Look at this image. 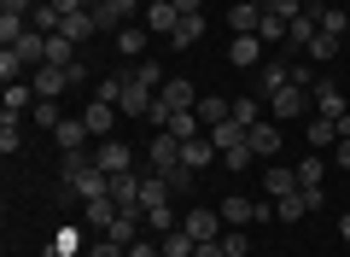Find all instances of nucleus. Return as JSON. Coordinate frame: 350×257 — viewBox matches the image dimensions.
<instances>
[{
    "label": "nucleus",
    "mask_w": 350,
    "mask_h": 257,
    "mask_svg": "<svg viewBox=\"0 0 350 257\" xmlns=\"http://www.w3.org/2000/svg\"><path fill=\"white\" fill-rule=\"evenodd\" d=\"M216 210H222V222H228V228H245V222H269V217H275V205H251L245 193H228Z\"/></svg>",
    "instance_id": "obj_1"
},
{
    "label": "nucleus",
    "mask_w": 350,
    "mask_h": 257,
    "mask_svg": "<svg viewBox=\"0 0 350 257\" xmlns=\"http://www.w3.org/2000/svg\"><path fill=\"white\" fill-rule=\"evenodd\" d=\"M152 99H158V94H152V88L140 82L135 71H129V76H123V94H117V111H123V117H146Z\"/></svg>",
    "instance_id": "obj_2"
},
{
    "label": "nucleus",
    "mask_w": 350,
    "mask_h": 257,
    "mask_svg": "<svg viewBox=\"0 0 350 257\" xmlns=\"http://www.w3.org/2000/svg\"><path fill=\"white\" fill-rule=\"evenodd\" d=\"M181 228H187V234H193V245H199V240H222V228H228V222H222V210L193 205L187 217H181Z\"/></svg>",
    "instance_id": "obj_3"
},
{
    "label": "nucleus",
    "mask_w": 350,
    "mask_h": 257,
    "mask_svg": "<svg viewBox=\"0 0 350 257\" xmlns=\"http://www.w3.org/2000/svg\"><path fill=\"white\" fill-rule=\"evenodd\" d=\"M175 170H181V140L170 129H158L152 135V175H175Z\"/></svg>",
    "instance_id": "obj_4"
},
{
    "label": "nucleus",
    "mask_w": 350,
    "mask_h": 257,
    "mask_svg": "<svg viewBox=\"0 0 350 257\" xmlns=\"http://www.w3.org/2000/svg\"><path fill=\"white\" fill-rule=\"evenodd\" d=\"M94 164H100L105 175H123V170H135V152H129V140H100V147H94Z\"/></svg>",
    "instance_id": "obj_5"
},
{
    "label": "nucleus",
    "mask_w": 350,
    "mask_h": 257,
    "mask_svg": "<svg viewBox=\"0 0 350 257\" xmlns=\"http://www.w3.org/2000/svg\"><path fill=\"white\" fill-rule=\"evenodd\" d=\"M304 106H310V94H304L298 82H286V88H280L275 99H269V111H275V123H298V117H304Z\"/></svg>",
    "instance_id": "obj_6"
},
{
    "label": "nucleus",
    "mask_w": 350,
    "mask_h": 257,
    "mask_svg": "<svg viewBox=\"0 0 350 257\" xmlns=\"http://www.w3.org/2000/svg\"><path fill=\"white\" fill-rule=\"evenodd\" d=\"M117 117H123V111L105 106V99H88V111H82V123H88V135H94V140H111Z\"/></svg>",
    "instance_id": "obj_7"
},
{
    "label": "nucleus",
    "mask_w": 350,
    "mask_h": 257,
    "mask_svg": "<svg viewBox=\"0 0 350 257\" xmlns=\"http://www.w3.org/2000/svg\"><path fill=\"white\" fill-rule=\"evenodd\" d=\"M181 6H175V0H146V29L152 36H175V24H181Z\"/></svg>",
    "instance_id": "obj_8"
},
{
    "label": "nucleus",
    "mask_w": 350,
    "mask_h": 257,
    "mask_svg": "<svg viewBox=\"0 0 350 257\" xmlns=\"http://www.w3.org/2000/svg\"><path fill=\"white\" fill-rule=\"evenodd\" d=\"M117 210H123V205H117L111 193H105V199H88V205H82V222H88V228H94V234L105 240V228L117 222Z\"/></svg>",
    "instance_id": "obj_9"
},
{
    "label": "nucleus",
    "mask_w": 350,
    "mask_h": 257,
    "mask_svg": "<svg viewBox=\"0 0 350 257\" xmlns=\"http://www.w3.org/2000/svg\"><path fill=\"white\" fill-rule=\"evenodd\" d=\"M251 152H257V158H275V152H280V123L275 117H262V123H251Z\"/></svg>",
    "instance_id": "obj_10"
},
{
    "label": "nucleus",
    "mask_w": 350,
    "mask_h": 257,
    "mask_svg": "<svg viewBox=\"0 0 350 257\" xmlns=\"http://www.w3.org/2000/svg\"><path fill=\"white\" fill-rule=\"evenodd\" d=\"M158 99H163L170 111H193V99H199V88H193L187 76H170V82L158 88Z\"/></svg>",
    "instance_id": "obj_11"
},
{
    "label": "nucleus",
    "mask_w": 350,
    "mask_h": 257,
    "mask_svg": "<svg viewBox=\"0 0 350 257\" xmlns=\"http://www.w3.org/2000/svg\"><path fill=\"white\" fill-rule=\"evenodd\" d=\"M310 99H315V117H333V123L350 111V106H345V94H338L333 82H315V88H310Z\"/></svg>",
    "instance_id": "obj_12"
},
{
    "label": "nucleus",
    "mask_w": 350,
    "mask_h": 257,
    "mask_svg": "<svg viewBox=\"0 0 350 257\" xmlns=\"http://www.w3.org/2000/svg\"><path fill=\"white\" fill-rule=\"evenodd\" d=\"M228 24H234V36H257L262 29V0H239L234 12H228Z\"/></svg>",
    "instance_id": "obj_13"
},
{
    "label": "nucleus",
    "mask_w": 350,
    "mask_h": 257,
    "mask_svg": "<svg viewBox=\"0 0 350 257\" xmlns=\"http://www.w3.org/2000/svg\"><path fill=\"white\" fill-rule=\"evenodd\" d=\"M286 82H292V71H286V64H257V88H251V94H257V99H275Z\"/></svg>",
    "instance_id": "obj_14"
},
{
    "label": "nucleus",
    "mask_w": 350,
    "mask_h": 257,
    "mask_svg": "<svg viewBox=\"0 0 350 257\" xmlns=\"http://www.w3.org/2000/svg\"><path fill=\"white\" fill-rule=\"evenodd\" d=\"M211 158H222V152L211 147V135H199V140H181V170H193V175H199Z\"/></svg>",
    "instance_id": "obj_15"
},
{
    "label": "nucleus",
    "mask_w": 350,
    "mask_h": 257,
    "mask_svg": "<svg viewBox=\"0 0 350 257\" xmlns=\"http://www.w3.org/2000/svg\"><path fill=\"white\" fill-rule=\"evenodd\" d=\"M29 82H36V94H41V99H59L64 88H70V76H64L59 64H41V71H29Z\"/></svg>",
    "instance_id": "obj_16"
},
{
    "label": "nucleus",
    "mask_w": 350,
    "mask_h": 257,
    "mask_svg": "<svg viewBox=\"0 0 350 257\" xmlns=\"http://www.w3.org/2000/svg\"><path fill=\"white\" fill-rule=\"evenodd\" d=\"M304 140H310V152L338 147V123H333V117H310V123H304Z\"/></svg>",
    "instance_id": "obj_17"
},
{
    "label": "nucleus",
    "mask_w": 350,
    "mask_h": 257,
    "mask_svg": "<svg viewBox=\"0 0 350 257\" xmlns=\"http://www.w3.org/2000/svg\"><path fill=\"white\" fill-rule=\"evenodd\" d=\"M315 36H321V18H315V6H310V12H298V18L286 24V47H310Z\"/></svg>",
    "instance_id": "obj_18"
},
{
    "label": "nucleus",
    "mask_w": 350,
    "mask_h": 257,
    "mask_svg": "<svg viewBox=\"0 0 350 257\" xmlns=\"http://www.w3.org/2000/svg\"><path fill=\"white\" fill-rule=\"evenodd\" d=\"M228 59H234L239 71H257V64H262V36H234V47H228Z\"/></svg>",
    "instance_id": "obj_19"
},
{
    "label": "nucleus",
    "mask_w": 350,
    "mask_h": 257,
    "mask_svg": "<svg viewBox=\"0 0 350 257\" xmlns=\"http://www.w3.org/2000/svg\"><path fill=\"white\" fill-rule=\"evenodd\" d=\"M36 99H41V94H36V82H29V76H24V82H6V117H24Z\"/></svg>",
    "instance_id": "obj_20"
},
{
    "label": "nucleus",
    "mask_w": 350,
    "mask_h": 257,
    "mask_svg": "<svg viewBox=\"0 0 350 257\" xmlns=\"http://www.w3.org/2000/svg\"><path fill=\"white\" fill-rule=\"evenodd\" d=\"M53 140H59V152H82L88 147V123L82 117H64L59 129H53Z\"/></svg>",
    "instance_id": "obj_21"
},
{
    "label": "nucleus",
    "mask_w": 350,
    "mask_h": 257,
    "mask_svg": "<svg viewBox=\"0 0 350 257\" xmlns=\"http://www.w3.org/2000/svg\"><path fill=\"white\" fill-rule=\"evenodd\" d=\"M204 135H211V147H216V152H228V147H245V135H251V129L228 117V123H216V129H204Z\"/></svg>",
    "instance_id": "obj_22"
},
{
    "label": "nucleus",
    "mask_w": 350,
    "mask_h": 257,
    "mask_svg": "<svg viewBox=\"0 0 350 257\" xmlns=\"http://www.w3.org/2000/svg\"><path fill=\"white\" fill-rule=\"evenodd\" d=\"M140 205H175V187H170V175H146V182H140Z\"/></svg>",
    "instance_id": "obj_23"
},
{
    "label": "nucleus",
    "mask_w": 350,
    "mask_h": 257,
    "mask_svg": "<svg viewBox=\"0 0 350 257\" xmlns=\"http://www.w3.org/2000/svg\"><path fill=\"white\" fill-rule=\"evenodd\" d=\"M59 36H70V41H88V36H100V18H94V12H64Z\"/></svg>",
    "instance_id": "obj_24"
},
{
    "label": "nucleus",
    "mask_w": 350,
    "mask_h": 257,
    "mask_svg": "<svg viewBox=\"0 0 350 257\" xmlns=\"http://www.w3.org/2000/svg\"><path fill=\"white\" fill-rule=\"evenodd\" d=\"M228 117H234V99H222V94H204L199 99V123H204V129H216V123H228Z\"/></svg>",
    "instance_id": "obj_25"
},
{
    "label": "nucleus",
    "mask_w": 350,
    "mask_h": 257,
    "mask_svg": "<svg viewBox=\"0 0 350 257\" xmlns=\"http://www.w3.org/2000/svg\"><path fill=\"white\" fill-rule=\"evenodd\" d=\"M199 36H204V12H187V18H181V24H175V36H170V47H181V53H187L193 41H199Z\"/></svg>",
    "instance_id": "obj_26"
},
{
    "label": "nucleus",
    "mask_w": 350,
    "mask_h": 257,
    "mask_svg": "<svg viewBox=\"0 0 350 257\" xmlns=\"http://www.w3.org/2000/svg\"><path fill=\"white\" fill-rule=\"evenodd\" d=\"M140 182H146V175H135V170L111 175V199H117V205H140Z\"/></svg>",
    "instance_id": "obj_27"
},
{
    "label": "nucleus",
    "mask_w": 350,
    "mask_h": 257,
    "mask_svg": "<svg viewBox=\"0 0 350 257\" xmlns=\"http://www.w3.org/2000/svg\"><path fill=\"white\" fill-rule=\"evenodd\" d=\"M170 228H181V217H175V205H152V210H146V234H152V240H163Z\"/></svg>",
    "instance_id": "obj_28"
},
{
    "label": "nucleus",
    "mask_w": 350,
    "mask_h": 257,
    "mask_svg": "<svg viewBox=\"0 0 350 257\" xmlns=\"http://www.w3.org/2000/svg\"><path fill=\"white\" fill-rule=\"evenodd\" d=\"M310 217V199H304V187L298 193H286V199H275V222H304Z\"/></svg>",
    "instance_id": "obj_29"
},
{
    "label": "nucleus",
    "mask_w": 350,
    "mask_h": 257,
    "mask_svg": "<svg viewBox=\"0 0 350 257\" xmlns=\"http://www.w3.org/2000/svg\"><path fill=\"white\" fill-rule=\"evenodd\" d=\"M146 36H152V29H140V24H123V29H117V47H123L129 59H146Z\"/></svg>",
    "instance_id": "obj_30"
},
{
    "label": "nucleus",
    "mask_w": 350,
    "mask_h": 257,
    "mask_svg": "<svg viewBox=\"0 0 350 257\" xmlns=\"http://www.w3.org/2000/svg\"><path fill=\"white\" fill-rule=\"evenodd\" d=\"M262 187H269V199L298 193V170H269V175H262Z\"/></svg>",
    "instance_id": "obj_31"
},
{
    "label": "nucleus",
    "mask_w": 350,
    "mask_h": 257,
    "mask_svg": "<svg viewBox=\"0 0 350 257\" xmlns=\"http://www.w3.org/2000/svg\"><path fill=\"white\" fill-rule=\"evenodd\" d=\"M321 175H327L321 152H304V158H298V187H321Z\"/></svg>",
    "instance_id": "obj_32"
},
{
    "label": "nucleus",
    "mask_w": 350,
    "mask_h": 257,
    "mask_svg": "<svg viewBox=\"0 0 350 257\" xmlns=\"http://www.w3.org/2000/svg\"><path fill=\"white\" fill-rule=\"evenodd\" d=\"M18 147H24V117H0V152L12 158Z\"/></svg>",
    "instance_id": "obj_33"
},
{
    "label": "nucleus",
    "mask_w": 350,
    "mask_h": 257,
    "mask_svg": "<svg viewBox=\"0 0 350 257\" xmlns=\"http://www.w3.org/2000/svg\"><path fill=\"white\" fill-rule=\"evenodd\" d=\"M47 64H59V71L76 64V41L70 36H47Z\"/></svg>",
    "instance_id": "obj_34"
},
{
    "label": "nucleus",
    "mask_w": 350,
    "mask_h": 257,
    "mask_svg": "<svg viewBox=\"0 0 350 257\" xmlns=\"http://www.w3.org/2000/svg\"><path fill=\"white\" fill-rule=\"evenodd\" d=\"M158 245H163V257H193V234L187 228H170Z\"/></svg>",
    "instance_id": "obj_35"
},
{
    "label": "nucleus",
    "mask_w": 350,
    "mask_h": 257,
    "mask_svg": "<svg viewBox=\"0 0 350 257\" xmlns=\"http://www.w3.org/2000/svg\"><path fill=\"white\" fill-rule=\"evenodd\" d=\"M234 123H245V129H251V123H262V99L257 94H239L234 99Z\"/></svg>",
    "instance_id": "obj_36"
},
{
    "label": "nucleus",
    "mask_w": 350,
    "mask_h": 257,
    "mask_svg": "<svg viewBox=\"0 0 350 257\" xmlns=\"http://www.w3.org/2000/svg\"><path fill=\"white\" fill-rule=\"evenodd\" d=\"M170 135H175V140H199L204 129H199V117H193V111H175V117H170Z\"/></svg>",
    "instance_id": "obj_37"
},
{
    "label": "nucleus",
    "mask_w": 350,
    "mask_h": 257,
    "mask_svg": "<svg viewBox=\"0 0 350 257\" xmlns=\"http://www.w3.org/2000/svg\"><path fill=\"white\" fill-rule=\"evenodd\" d=\"M315 18H321V36H345V6H315Z\"/></svg>",
    "instance_id": "obj_38"
},
{
    "label": "nucleus",
    "mask_w": 350,
    "mask_h": 257,
    "mask_svg": "<svg viewBox=\"0 0 350 257\" xmlns=\"http://www.w3.org/2000/svg\"><path fill=\"white\" fill-rule=\"evenodd\" d=\"M29 117H36V129H59V99H36V106H29Z\"/></svg>",
    "instance_id": "obj_39"
},
{
    "label": "nucleus",
    "mask_w": 350,
    "mask_h": 257,
    "mask_svg": "<svg viewBox=\"0 0 350 257\" xmlns=\"http://www.w3.org/2000/svg\"><path fill=\"white\" fill-rule=\"evenodd\" d=\"M24 76H29V71H24V59H18L12 47H0V82H24Z\"/></svg>",
    "instance_id": "obj_40"
},
{
    "label": "nucleus",
    "mask_w": 350,
    "mask_h": 257,
    "mask_svg": "<svg viewBox=\"0 0 350 257\" xmlns=\"http://www.w3.org/2000/svg\"><path fill=\"white\" fill-rule=\"evenodd\" d=\"M135 76H140V82L152 88V94H158V88L170 82V76H163V64H158V59H140V64H135Z\"/></svg>",
    "instance_id": "obj_41"
},
{
    "label": "nucleus",
    "mask_w": 350,
    "mask_h": 257,
    "mask_svg": "<svg viewBox=\"0 0 350 257\" xmlns=\"http://www.w3.org/2000/svg\"><path fill=\"white\" fill-rule=\"evenodd\" d=\"M304 53H310L315 64H327V59H338V36H315V41H310V47H304Z\"/></svg>",
    "instance_id": "obj_42"
},
{
    "label": "nucleus",
    "mask_w": 350,
    "mask_h": 257,
    "mask_svg": "<svg viewBox=\"0 0 350 257\" xmlns=\"http://www.w3.org/2000/svg\"><path fill=\"white\" fill-rule=\"evenodd\" d=\"M222 164H228V170H251V164H257L251 140H245V147H228V152H222Z\"/></svg>",
    "instance_id": "obj_43"
},
{
    "label": "nucleus",
    "mask_w": 350,
    "mask_h": 257,
    "mask_svg": "<svg viewBox=\"0 0 350 257\" xmlns=\"http://www.w3.org/2000/svg\"><path fill=\"white\" fill-rule=\"evenodd\" d=\"M222 252H228V257H245V252H251L245 228H222Z\"/></svg>",
    "instance_id": "obj_44"
},
{
    "label": "nucleus",
    "mask_w": 350,
    "mask_h": 257,
    "mask_svg": "<svg viewBox=\"0 0 350 257\" xmlns=\"http://www.w3.org/2000/svg\"><path fill=\"white\" fill-rule=\"evenodd\" d=\"M24 29H29V18H6V12H0V47H12Z\"/></svg>",
    "instance_id": "obj_45"
},
{
    "label": "nucleus",
    "mask_w": 350,
    "mask_h": 257,
    "mask_svg": "<svg viewBox=\"0 0 350 257\" xmlns=\"http://www.w3.org/2000/svg\"><path fill=\"white\" fill-rule=\"evenodd\" d=\"M262 12H275L280 24H292V18H298L304 6H298V0H262Z\"/></svg>",
    "instance_id": "obj_46"
},
{
    "label": "nucleus",
    "mask_w": 350,
    "mask_h": 257,
    "mask_svg": "<svg viewBox=\"0 0 350 257\" xmlns=\"http://www.w3.org/2000/svg\"><path fill=\"white\" fill-rule=\"evenodd\" d=\"M170 117H175V111L163 106V99H152V111H146V123H152V135H158V129H170Z\"/></svg>",
    "instance_id": "obj_47"
},
{
    "label": "nucleus",
    "mask_w": 350,
    "mask_h": 257,
    "mask_svg": "<svg viewBox=\"0 0 350 257\" xmlns=\"http://www.w3.org/2000/svg\"><path fill=\"white\" fill-rule=\"evenodd\" d=\"M257 36H262V41H286V24H280L275 12H262V29H257Z\"/></svg>",
    "instance_id": "obj_48"
},
{
    "label": "nucleus",
    "mask_w": 350,
    "mask_h": 257,
    "mask_svg": "<svg viewBox=\"0 0 350 257\" xmlns=\"http://www.w3.org/2000/svg\"><path fill=\"white\" fill-rule=\"evenodd\" d=\"M117 94H123V76H105V82L94 88V99H105V106H117Z\"/></svg>",
    "instance_id": "obj_49"
},
{
    "label": "nucleus",
    "mask_w": 350,
    "mask_h": 257,
    "mask_svg": "<svg viewBox=\"0 0 350 257\" xmlns=\"http://www.w3.org/2000/svg\"><path fill=\"white\" fill-rule=\"evenodd\" d=\"M129 257H163V245H152V234H140V240L129 245Z\"/></svg>",
    "instance_id": "obj_50"
},
{
    "label": "nucleus",
    "mask_w": 350,
    "mask_h": 257,
    "mask_svg": "<svg viewBox=\"0 0 350 257\" xmlns=\"http://www.w3.org/2000/svg\"><path fill=\"white\" fill-rule=\"evenodd\" d=\"M53 6H59V12H94L100 0H53Z\"/></svg>",
    "instance_id": "obj_51"
},
{
    "label": "nucleus",
    "mask_w": 350,
    "mask_h": 257,
    "mask_svg": "<svg viewBox=\"0 0 350 257\" xmlns=\"http://www.w3.org/2000/svg\"><path fill=\"white\" fill-rule=\"evenodd\" d=\"M193 257H228V252H222V240H199V245H193Z\"/></svg>",
    "instance_id": "obj_52"
},
{
    "label": "nucleus",
    "mask_w": 350,
    "mask_h": 257,
    "mask_svg": "<svg viewBox=\"0 0 350 257\" xmlns=\"http://www.w3.org/2000/svg\"><path fill=\"white\" fill-rule=\"evenodd\" d=\"M338 140H350V111H345V117H338Z\"/></svg>",
    "instance_id": "obj_53"
},
{
    "label": "nucleus",
    "mask_w": 350,
    "mask_h": 257,
    "mask_svg": "<svg viewBox=\"0 0 350 257\" xmlns=\"http://www.w3.org/2000/svg\"><path fill=\"white\" fill-rule=\"evenodd\" d=\"M338 164H345V170H350V140H338Z\"/></svg>",
    "instance_id": "obj_54"
},
{
    "label": "nucleus",
    "mask_w": 350,
    "mask_h": 257,
    "mask_svg": "<svg viewBox=\"0 0 350 257\" xmlns=\"http://www.w3.org/2000/svg\"><path fill=\"white\" fill-rule=\"evenodd\" d=\"M338 234H345V245H350V217H338Z\"/></svg>",
    "instance_id": "obj_55"
},
{
    "label": "nucleus",
    "mask_w": 350,
    "mask_h": 257,
    "mask_svg": "<svg viewBox=\"0 0 350 257\" xmlns=\"http://www.w3.org/2000/svg\"><path fill=\"white\" fill-rule=\"evenodd\" d=\"M175 6H181V12H199V0H175Z\"/></svg>",
    "instance_id": "obj_56"
}]
</instances>
